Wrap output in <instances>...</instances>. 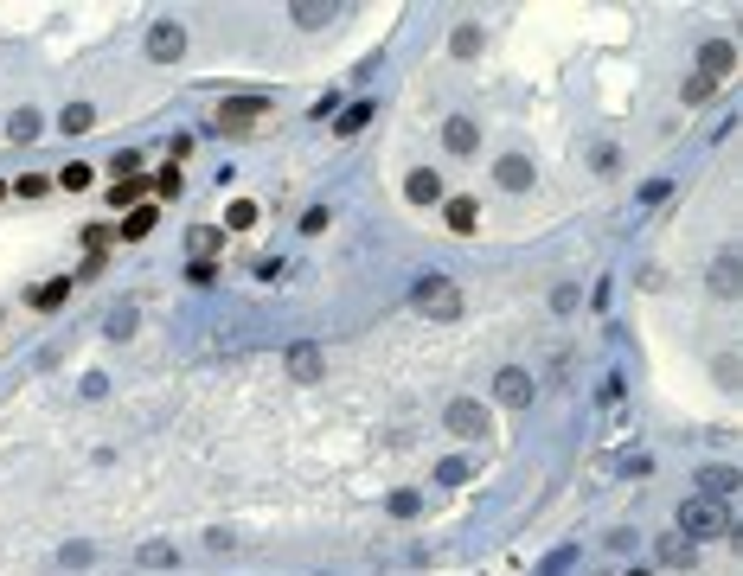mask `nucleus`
<instances>
[{"mask_svg":"<svg viewBox=\"0 0 743 576\" xmlns=\"http://www.w3.org/2000/svg\"><path fill=\"white\" fill-rule=\"evenodd\" d=\"M680 538H686V544H711V538H730V506H724V499H705V493L680 499Z\"/></svg>","mask_w":743,"mask_h":576,"instance_id":"nucleus-1","label":"nucleus"},{"mask_svg":"<svg viewBox=\"0 0 743 576\" xmlns=\"http://www.w3.org/2000/svg\"><path fill=\"white\" fill-rule=\"evenodd\" d=\"M410 308L417 314H429V321H456L462 314V288L449 282V275H417V288H410Z\"/></svg>","mask_w":743,"mask_h":576,"instance_id":"nucleus-2","label":"nucleus"},{"mask_svg":"<svg viewBox=\"0 0 743 576\" xmlns=\"http://www.w3.org/2000/svg\"><path fill=\"white\" fill-rule=\"evenodd\" d=\"M442 423H449V436H468V442L494 436V416H487V404H475V397H456L449 410H442Z\"/></svg>","mask_w":743,"mask_h":576,"instance_id":"nucleus-3","label":"nucleus"},{"mask_svg":"<svg viewBox=\"0 0 743 576\" xmlns=\"http://www.w3.org/2000/svg\"><path fill=\"white\" fill-rule=\"evenodd\" d=\"M263 116H269V97H225V103H218V128H225V135H244Z\"/></svg>","mask_w":743,"mask_h":576,"instance_id":"nucleus-4","label":"nucleus"},{"mask_svg":"<svg viewBox=\"0 0 743 576\" xmlns=\"http://www.w3.org/2000/svg\"><path fill=\"white\" fill-rule=\"evenodd\" d=\"M532 391H539V385H532V372H526V366H500V372H494V397H500L506 410H526V404H532Z\"/></svg>","mask_w":743,"mask_h":576,"instance_id":"nucleus-5","label":"nucleus"},{"mask_svg":"<svg viewBox=\"0 0 743 576\" xmlns=\"http://www.w3.org/2000/svg\"><path fill=\"white\" fill-rule=\"evenodd\" d=\"M321 372H327V352H321L315 339H295V346H288V378H295V385H321Z\"/></svg>","mask_w":743,"mask_h":576,"instance_id":"nucleus-6","label":"nucleus"},{"mask_svg":"<svg viewBox=\"0 0 743 576\" xmlns=\"http://www.w3.org/2000/svg\"><path fill=\"white\" fill-rule=\"evenodd\" d=\"M186 51V26L180 20H155V26H147V58H155V64H174Z\"/></svg>","mask_w":743,"mask_h":576,"instance_id":"nucleus-7","label":"nucleus"},{"mask_svg":"<svg viewBox=\"0 0 743 576\" xmlns=\"http://www.w3.org/2000/svg\"><path fill=\"white\" fill-rule=\"evenodd\" d=\"M705 288H711L718 302H730L737 288H743V256H737V250H718V256H711V275H705Z\"/></svg>","mask_w":743,"mask_h":576,"instance_id":"nucleus-8","label":"nucleus"},{"mask_svg":"<svg viewBox=\"0 0 743 576\" xmlns=\"http://www.w3.org/2000/svg\"><path fill=\"white\" fill-rule=\"evenodd\" d=\"M730 70H737V45L730 39H705L699 45V78L718 84V78H730Z\"/></svg>","mask_w":743,"mask_h":576,"instance_id":"nucleus-9","label":"nucleus"},{"mask_svg":"<svg viewBox=\"0 0 743 576\" xmlns=\"http://www.w3.org/2000/svg\"><path fill=\"white\" fill-rule=\"evenodd\" d=\"M442 148H449V154H475V148H481L475 116H449V122H442Z\"/></svg>","mask_w":743,"mask_h":576,"instance_id":"nucleus-10","label":"nucleus"},{"mask_svg":"<svg viewBox=\"0 0 743 576\" xmlns=\"http://www.w3.org/2000/svg\"><path fill=\"white\" fill-rule=\"evenodd\" d=\"M404 199H410V205H442L449 192H442V173L417 167V173H404Z\"/></svg>","mask_w":743,"mask_h":576,"instance_id":"nucleus-11","label":"nucleus"},{"mask_svg":"<svg viewBox=\"0 0 743 576\" xmlns=\"http://www.w3.org/2000/svg\"><path fill=\"white\" fill-rule=\"evenodd\" d=\"M494 180H500V192H532V161L526 154H500Z\"/></svg>","mask_w":743,"mask_h":576,"instance_id":"nucleus-12","label":"nucleus"},{"mask_svg":"<svg viewBox=\"0 0 743 576\" xmlns=\"http://www.w3.org/2000/svg\"><path fill=\"white\" fill-rule=\"evenodd\" d=\"M442 218H449V231H456V237H475L481 205H475V199H442Z\"/></svg>","mask_w":743,"mask_h":576,"instance_id":"nucleus-13","label":"nucleus"},{"mask_svg":"<svg viewBox=\"0 0 743 576\" xmlns=\"http://www.w3.org/2000/svg\"><path fill=\"white\" fill-rule=\"evenodd\" d=\"M372 116H379V103H365V97H359V103H346V109L334 116V135H340V141H353V135H359Z\"/></svg>","mask_w":743,"mask_h":576,"instance_id":"nucleus-14","label":"nucleus"},{"mask_svg":"<svg viewBox=\"0 0 743 576\" xmlns=\"http://www.w3.org/2000/svg\"><path fill=\"white\" fill-rule=\"evenodd\" d=\"M135 563H141V570H174L180 551H174L167 538H147V544H135Z\"/></svg>","mask_w":743,"mask_h":576,"instance_id":"nucleus-15","label":"nucleus"},{"mask_svg":"<svg viewBox=\"0 0 743 576\" xmlns=\"http://www.w3.org/2000/svg\"><path fill=\"white\" fill-rule=\"evenodd\" d=\"M654 551H660L666 570H692V563H699V544H686V538H660Z\"/></svg>","mask_w":743,"mask_h":576,"instance_id":"nucleus-16","label":"nucleus"},{"mask_svg":"<svg viewBox=\"0 0 743 576\" xmlns=\"http://www.w3.org/2000/svg\"><path fill=\"white\" fill-rule=\"evenodd\" d=\"M334 14H340V7H321V0H295V7H288V20L308 26V33H315V26H334Z\"/></svg>","mask_w":743,"mask_h":576,"instance_id":"nucleus-17","label":"nucleus"},{"mask_svg":"<svg viewBox=\"0 0 743 576\" xmlns=\"http://www.w3.org/2000/svg\"><path fill=\"white\" fill-rule=\"evenodd\" d=\"M39 135H45V122H39V109H26V103H20V109L7 116V141H39Z\"/></svg>","mask_w":743,"mask_h":576,"instance_id":"nucleus-18","label":"nucleus"},{"mask_svg":"<svg viewBox=\"0 0 743 576\" xmlns=\"http://www.w3.org/2000/svg\"><path fill=\"white\" fill-rule=\"evenodd\" d=\"M147 231H155V205H135L128 218H122V231H116V237H122V244H141Z\"/></svg>","mask_w":743,"mask_h":576,"instance_id":"nucleus-19","label":"nucleus"},{"mask_svg":"<svg viewBox=\"0 0 743 576\" xmlns=\"http://www.w3.org/2000/svg\"><path fill=\"white\" fill-rule=\"evenodd\" d=\"M449 51H456V58H475V51H481V20H462V26L449 33Z\"/></svg>","mask_w":743,"mask_h":576,"instance_id":"nucleus-20","label":"nucleus"},{"mask_svg":"<svg viewBox=\"0 0 743 576\" xmlns=\"http://www.w3.org/2000/svg\"><path fill=\"white\" fill-rule=\"evenodd\" d=\"M90 122H97V109H90V103H64V116H58V128H64V135H90Z\"/></svg>","mask_w":743,"mask_h":576,"instance_id":"nucleus-21","label":"nucleus"},{"mask_svg":"<svg viewBox=\"0 0 743 576\" xmlns=\"http://www.w3.org/2000/svg\"><path fill=\"white\" fill-rule=\"evenodd\" d=\"M699 487H705V499H724V493L737 487V468H705V474H699Z\"/></svg>","mask_w":743,"mask_h":576,"instance_id":"nucleus-22","label":"nucleus"},{"mask_svg":"<svg viewBox=\"0 0 743 576\" xmlns=\"http://www.w3.org/2000/svg\"><path fill=\"white\" fill-rule=\"evenodd\" d=\"M64 295H71V275H58V282H45V288H33V308H39V314H52V308H58Z\"/></svg>","mask_w":743,"mask_h":576,"instance_id":"nucleus-23","label":"nucleus"},{"mask_svg":"<svg viewBox=\"0 0 743 576\" xmlns=\"http://www.w3.org/2000/svg\"><path fill=\"white\" fill-rule=\"evenodd\" d=\"M468 474H475V461H462V455H449V461H442V468H436V487H462Z\"/></svg>","mask_w":743,"mask_h":576,"instance_id":"nucleus-24","label":"nucleus"},{"mask_svg":"<svg viewBox=\"0 0 743 576\" xmlns=\"http://www.w3.org/2000/svg\"><path fill=\"white\" fill-rule=\"evenodd\" d=\"M225 244V231H212V225H199L193 231V263H212V250Z\"/></svg>","mask_w":743,"mask_h":576,"instance_id":"nucleus-25","label":"nucleus"},{"mask_svg":"<svg viewBox=\"0 0 743 576\" xmlns=\"http://www.w3.org/2000/svg\"><path fill=\"white\" fill-rule=\"evenodd\" d=\"M225 225H231V231H250V225H257V199H231Z\"/></svg>","mask_w":743,"mask_h":576,"instance_id":"nucleus-26","label":"nucleus"},{"mask_svg":"<svg viewBox=\"0 0 743 576\" xmlns=\"http://www.w3.org/2000/svg\"><path fill=\"white\" fill-rule=\"evenodd\" d=\"M385 506H391L398 519H417V506H423V493H410V487H398V493L385 499Z\"/></svg>","mask_w":743,"mask_h":576,"instance_id":"nucleus-27","label":"nucleus"},{"mask_svg":"<svg viewBox=\"0 0 743 576\" xmlns=\"http://www.w3.org/2000/svg\"><path fill=\"white\" fill-rule=\"evenodd\" d=\"M52 180H58L64 192H84V186H90V167H84V161H71V167H64V173H52Z\"/></svg>","mask_w":743,"mask_h":576,"instance_id":"nucleus-28","label":"nucleus"},{"mask_svg":"<svg viewBox=\"0 0 743 576\" xmlns=\"http://www.w3.org/2000/svg\"><path fill=\"white\" fill-rule=\"evenodd\" d=\"M180 186H186V180H180V167L167 161V167L155 173V192H161V199H180Z\"/></svg>","mask_w":743,"mask_h":576,"instance_id":"nucleus-29","label":"nucleus"},{"mask_svg":"<svg viewBox=\"0 0 743 576\" xmlns=\"http://www.w3.org/2000/svg\"><path fill=\"white\" fill-rule=\"evenodd\" d=\"M135 199H141V180H116V186H109V205H116V211H122V205L135 211Z\"/></svg>","mask_w":743,"mask_h":576,"instance_id":"nucleus-30","label":"nucleus"},{"mask_svg":"<svg viewBox=\"0 0 743 576\" xmlns=\"http://www.w3.org/2000/svg\"><path fill=\"white\" fill-rule=\"evenodd\" d=\"M135 327H141V314H135V308H116V314H109V339H128Z\"/></svg>","mask_w":743,"mask_h":576,"instance_id":"nucleus-31","label":"nucleus"},{"mask_svg":"<svg viewBox=\"0 0 743 576\" xmlns=\"http://www.w3.org/2000/svg\"><path fill=\"white\" fill-rule=\"evenodd\" d=\"M302 231H308V237L327 231V205H308V211H302Z\"/></svg>","mask_w":743,"mask_h":576,"instance_id":"nucleus-32","label":"nucleus"},{"mask_svg":"<svg viewBox=\"0 0 743 576\" xmlns=\"http://www.w3.org/2000/svg\"><path fill=\"white\" fill-rule=\"evenodd\" d=\"M577 302H583V295H577V288H570V282H558V288H551V308H558V314H570Z\"/></svg>","mask_w":743,"mask_h":576,"instance_id":"nucleus-33","label":"nucleus"},{"mask_svg":"<svg viewBox=\"0 0 743 576\" xmlns=\"http://www.w3.org/2000/svg\"><path fill=\"white\" fill-rule=\"evenodd\" d=\"M58 563H64V570H84V563H90V544H64Z\"/></svg>","mask_w":743,"mask_h":576,"instance_id":"nucleus-34","label":"nucleus"},{"mask_svg":"<svg viewBox=\"0 0 743 576\" xmlns=\"http://www.w3.org/2000/svg\"><path fill=\"white\" fill-rule=\"evenodd\" d=\"M52 186V173H20V199H39Z\"/></svg>","mask_w":743,"mask_h":576,"instance_id":"nucleus-35","label":"nucleus"},{"mask_svg":"<svg viewBox=\"0 0 743 576\" xmlns=\"http://www.w3.org/2000/svg\"><path fill=\"white\" fill-rule=\"evenodd\" d=\"M186 282H199V288H212V282H218V269H212V263H186Z\"/></svg>","mask_w":743,"mask_h":576,"instance_id":"nucleus-36","label":"nucleus"},{"mask_svg":"<svg viewBox=\"0 0 743 576\" xmlns=\"http://www.w3.org/2000/svg\"><path fill=\"white\" fill-rule=\"evenodd\" d=\"M711 90H718V84H705V78H686V103H705Z\"/></svg>","mask_w":743,"mask_h":576,"instance_id":"nucleus-37","label":"nucleus"},{"mask_svg":"<svg viewBox=\"0 0 743 576\" xmlns=\"http://www.w3.org/2000/svg\"><path fill=\"white\" fill-rule=\"evenodd\" d=\"M257 282H282V256H263L257 263Z\"/></svg>","mask_w":743,"mask_h":576,"instance_id":"nucleus-38","label":"nucleus"},{"mask_svg":"<svg viewBox=\"0 0 743 576\" xmlns=\"http://www.w3.org/2000/svg\"><path fill=\"white\" fill-rule=\"evenodd\" d=\"M0 199H7V180H0Z\"/></svg>","mask_w":743,"mask_h":576,"instance_id":"nucleus-39","label":"nucleus"},{"mask_svg":"<svg viewBox=\"0 0 743 576\" xmlns=\"http://www.w3.org/2000/svg\"><path fill=\"white\" fill-rule=\"evenodd\" d=\"M628 576H647V570H628Z\"/></svg>","mask_w":743,"mask_h":576,"instance_id":"nucleus-40","label":"nucleus"}]
</instances>
